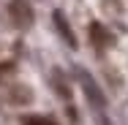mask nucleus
I'll use <instances>...</instances> for the list:
<instances>
[{
  "mask_svg": "<svg viewBox=\"0 0 128 125\" xmlns=\"http://www.w3.org/2000/svg\"><path fill=\"white\" fill-rule=\"evenodd\" d=\"M25 125H54L46 117H25Z\"/></svg>",
  "mask_w": 128,
  "mask_h": 125,
  "instance_id": "4",
  "label": "nucleus"
},
{
  "mask_svg": "<svg viewBox=\"0 0 128 125\" xmlns=\"http://www.w3.org/2000/svg\"><path fill=\"white\" fill-rule=\"evenodd\" d=\"M52 19H54V27H57V33L66 38V44H68L71 49H76V46H79V41H76V35H74V30H71V25H68V19L63 16V11H54V14H52Z\"/></svg>",
  "mask_w": 128,
  "mask_h": 125,
  "instance_id": "2",
  "label": "nucleus"
},
{
  "mask_svg": "<svg viewBox=\"0 0 128 125\" xmlns=\"http://www.w3.org/2000/svg\"><path fill=\"white\" fill-rule=\"evenodd\" d=\"M8 14H11V19H14V25L19 27H27L33 22V5L27 3V0H11V5H8Z\"/></svg>",
  "mask_w": 128,
  "mask_h": 125,
  "instance_id": "1",
  "label": "nucleus"
},
{
  "mask_svg": "<svg viewBox=\"0 0 128 125\" xmlns=\"http://www.w3.org/2000/svg\"><path fill=\"white\" fill-rule=\"evenodd\" d=\"M79 76H82V82H84V93H87V95L93 98V103H96V106H104V95L98 93V87H96V82H93L90 76H84V74H79Z\"/></svg>",
  "mask_w": 128,
  "mask_h": 125,
  "instance_id": "3",
  "label": "nucleus"
}]
</instances>
